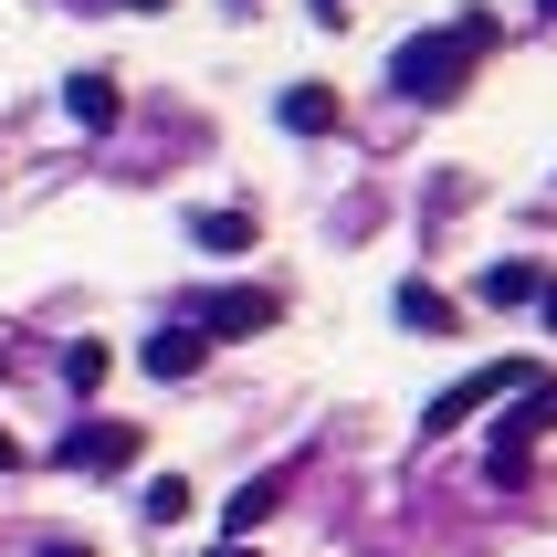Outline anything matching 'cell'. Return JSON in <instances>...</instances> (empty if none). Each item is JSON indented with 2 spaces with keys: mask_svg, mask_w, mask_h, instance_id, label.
Instances as JSON below:
<instances>
[{
  "mask_svg": "<svg viewBox=\"0 0 557 557\" xmlns=\"http://www.w3.org/2000/svg\"><path fill=\"white\" fill-rule=\"evenodd\" d=\"M495 53V22L484 11H463V22H442V32H421V42H400L389 53V85L410 95V106H453V95L473 85V63Z\"/></svg>",
  "mask_w": 557,
  "mask_h": 557,
  "instance_id": "obj_1",
  "label": "cell"
},
{
  "mask_svg": "<svg viewBox=\"0 0 557 557\" xmlns=\"http://www.w3.org/2000/svg\"><path fill=\"white\" fill-rule=\"evenodd\" d=\"M536 432H557V379H527V389H516V410L495 421V473L527 463V442H536Z\"/></svg>",
  "mask_w": 557,
  "mask_h": 557,
  "instance_id": "obj_2",
  "label": "cell"
},
{
  "mask_svg": "<svg viewBox=\"0 0 557 557\" xmlns=\"http://www.w3.org/2000/svg\"><path fill=\"white\" fill-rule=\"evenodd\" d=\"M53 463L63 473H116V463H137V421H85V432H63Z\"/></svg>",
  "mask_w": 557,
  "mask_h": 557,
  "instance_id": "obj_3",
  "label": "cell"
},
{
  "mask_svg": "<svg viewBox=\"0 0 557 557\" xmlns=\"http://www.w3.org/2000/svg\"><path fill=\"white\" fill-rule=\"evenodd\" d=\"M284 295L274 284H232V295H211V315H200V337H252V326H274Z\"/></svg>",
  "mask_w": 557,
  "mask_h": 557,
  "instance_id": "obj_4",
  "label": "cell"
},
{
  "mask_svg": "<svg viewBox=\"0 0 557 557\" xmlns=\"http://www.w3.org/2000/svg\"><path fill=\"white\" fill-rule=\"evenodd\" d=\"M505 389H527V369H473L463 389H442V400H432V421H421V432H463L473 410H484V400H505Z\"/></svg>",
  "mask_w": 557,
  "mask_h": 557,
  "instance_id": "obj_5",
  "label": "cell"
},
{
  "mask_svg": "<svg viewBox=\"0 0 557 557\" xmlns=\"http://www.w3.org/2000/svg\"><path fill=\"white\" fill-rule=\"evenodd\" d=\"M137 369L148 379H200L211 369V337L200 326H158V337H137Z\"/></svg>",
  "mask_w": 557,
  "mask_h": 557,
  "instance_id": "obj_6",
  "label": "cell"
},
{
  "mask_svg": "<svg viewBox=\"0 0 557 557\" xmlns=\"http://www.w3.org/2000/svg\"><path fill=\"white\" fill-rule=\"evenodd\" d=\"M274 505H284V473H252L243 495L221 505V536H252V527H263V516H274Z\"/></svg>",
  "mask_w": 557,
  "mask_h": 557,
  "instance_id": "obj_7",
  "label": "cell"
},
{
  "mask_svg": "<svg viewBox=\"0 0 557 557\" xmlns=\"http://www.w3.org/2000/svg\"><path fill=\"white\" fill-rule=\"evenodd\" d=\"M63 106H74V126H116V116H126L116 74H74V85H63Z\"/></svg>",
  "mask_w": 557,
  "mask_h": 557,
  "instance_id": "obj_8",
  "label": "cell"
},
{
  "mask_svg": "<svg viewBox=\"0 0 557 557\" xmlns=\"http://www.w3.org/2000/svg\"><path fill=\"white\" fill-rule=\"evenodd\" d=\"M274 116L295 126V137H326V126H337V95H326V85H284V95H274Z\"/></svg>",
  "mask_w": 557,
  "mask_h": 557,
  "instance_id": "obj_9",
  "label": "cell"
},
{
  "mask_svg": "<svg viewBox=\"0 0 557 557\" xmlns=\"http://www.w3.org/2000/svg\"><path fill=\"white\" fill-rule=\"evenodd\" d=\"M400 326H421V337H453V326H463V315L442 306L432 284H400Z\"/></svg>",
  "mask_w": 557,
  "mask_h": 557,
  "instance_id": "obj_10",
  "label": "cell"
},
{
  "mask_svg": "<svg viewBox=\"0 0 557 557\" xmlns=\"http://www.w3.org/2000/svg\"><path fill=\"white\" fill-rule=\"evenodd\" d=\"M189 243H200V252H243L252 243V211H200V221H189Z\"/></svg>",
  "mask_w": 557,
  "mask_h": 557,
  "instance_id": "obj_11",
  "label": "cell"
},
{
  "mask_svg": "<svg viewBox=\"0 0 557 557\" xmlns=\"http://www.w3.org/2000/svg\"><path fill=\"white\" fill-rule=\"evenodd\" d=\"M484 295H495V306H527V295H547V274H536V263H495Z\"/></svg>",
  "mask_w": 557,
  "mask_h": 557,
  "instance_id": "obj_12",
  "label": "cell"
},
{
  "mask_svg": "<svg viewBox=\"0 0 557 557\" xmlns=\"http://www.w3.org/2000/svg\"><path fill=\"white\" fill-rule=\"evenodd\" d=\"M180 516H189V484H180V473H158V484H148V527H180Z\"/></svg>",
  "mask_w": 557,
  "mask_h": 557,
  "instance_id": "obj_13",
  "label": "cell"
},
{
  "mask_svg": "<svg viewBox=\"0 0 557 557\" xmlns=\"http://www.w3.org/2000/svg\"><path fill=\"white\" fill-rule=\"evenodd\" d=\"M63 379H74V389H95V379H106V347L74 337V347H63Z\"/></svg>",
  "mask_w": 557,
  "mask_h": 557,
  "instance_id": "obj_14",
  "label": "cell"
},
{
  "mask_svg": "<svg viewBox=\"0 0 557 557\" xmlns=\"http://www.w3.org/2000/svg\"><path fill=\"white\" fill-rule=\"evenodd\" d=\"M11 463H22V453H11V432H0V473H11Z\"/></svg>",
  "mask_w": 557,
  "mask_h": 557,
  "instance_id": "obj_15",
  "label": "cell"
},
{
  "mask_svg": "<svg viewBox=\"0 0 557 557\" xmlns=\"http://www.w3.org/2000/svg\"><path fill=\"white\" fill-rule=\"evenodd\" d=\"M42 557H95V547H42Z\"/></svg>",
  "mask_w": 557,
  "mask_h": 557,
  "instance_id": "obj_16",
  "label": "cell"
},
{
  "mask_svg": "<svg viewBox=\"0 0 557 557\" xmlns=\"http://www.w3.org/2000/svg\"><path fill=\"white\" fill-rule=\"evenodd\" d=\"M126 11H169V0H126Z\"/></svg>",
  "mask_w": 557,
  "mask_h": 557,
  "instance_id": "obj_17",
  "label": "cell"
},
{
  "mask_svg": "<svg viewBox=\"0 0 557 557\" xmlns=\"http://www.w3.org/2000/svg\"><path fill=\"white\" fill-rule=\"evenodd\" d=\"M547 326H557V284H547Z\"/></svg>",
  "mask_w": 557,
  "mask_h": 557,
  "instance_id": "obj_18",
  "label": "cell"
},
{
  "mask_svg": "<svg viewBox=\"0 0 557 557\" xmlns=\"http://www.w3.org/2000/svg\"><path fill=\"white\" fill-rule=\"evenodd\" d=\"M211 557H243V547H211Z\"/></svg>",
  "mask_w": 557,
  "mask_h": 557,
  "instance_id": "obj_19",
  "label": "cell"
},
{
  "mask_svg": "<svg viewBox=\"0 0 557 557\" xmlns=\"http://www.w3.org/2000/svg\"><path fill=\"white\" fill-rule=\"evenodd\" d=\"M547 11H557V0H547Z\"/></svg>",
  "mask_w": 557,
  "mask_h": 557,
  "instance_id": "obj_20",
  "label": "cell"
}]
</instances>
